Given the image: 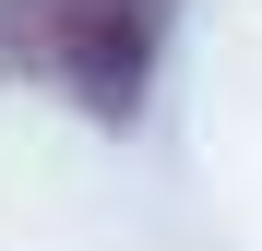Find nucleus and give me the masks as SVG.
Wrapping results in <instances>:
<instances>
[{
  "label": "nucleus",
  "instance_id": "obj_1",
  "mask_svg": "<svg viewBox=\"0 0 262 251\" xmlns=\"http://www.w3.org/2000/svg\"><path fill=\"white\" fill-rule=\"evenodd\" d=\"M167 0H0V60L48 72L83 120H131L155 84Z\"/></svg>",
  "mask_w": 262,
  "mask_h": 251
}]
</instances>
